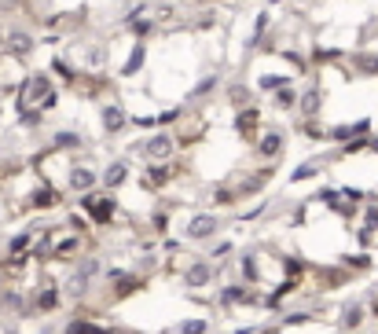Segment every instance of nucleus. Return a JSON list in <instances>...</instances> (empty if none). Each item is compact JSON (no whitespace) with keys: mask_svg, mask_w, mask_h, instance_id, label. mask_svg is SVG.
I'll list each match as a JSON object with an SVG mask.
<instances>
[{"mask_svg":"<svg viewBox=\"0 0 378 334\" xmlns=\"http://www.w3.org/2000/svg\"><path fill=\"white\" fill-rule=\"evenodd\" d=\"M59 305H63V287L59 283L41 279L30 290V316H51V312H59Z\"/></svg>","mask_w":378,"mask_h":334,"instance_id":"nucleus-1","label":"nucleus"},{"mask_svg":"<svg viewBox=\"0 0 378 334\" xmlns=\"http://www.w3.org/2000/svg\"><path fill=\"white\" fill-rule=\"evenodd\" d=\"M81 210L92 217V224L107 228V224H114V210H118V199H114V195H96V191H88V195H81Z\"/></svg>","mask_w":378,"mask_h":334,"instance_id":"nucleus-2","label":"nucleus"},{"mask_svg":"<svg viewBox=\"0 0 378 334\" xmlns=\"http://www.w3.org/2000/svg\"><path fill=\"white\" fill-rule=\"evenodd\" d=\"M188 290H202V287H213L217 283V265L206 261V257H195V261L184 268V276H180Z\"/></svg>","mask_w":378,"mask_h":334,"instance_id":"nucleus-3","label":"nucleus"},{"mask_svg":"<svg viewBox=\"0 0 378 334\" xmlns=\"http://www.w3.org/2000/svg\"><path fill=\"white\" fill-rule=\"evenodd\" d=\"M217 301H220V308H239V305H257L261 298H257V290L254 287H246V283H224V287L217 290ZM265 305V301H261Z\"/></svg>","mask_w":378,"mask_h":334,"instance_id":"nucleus-4","label":"nucleus"},{"mask_svg":"<svg viewBox=\"0 0 378 334\" xmlns=\"http://www.w3.org/2000/svg\"><path fill=\"white\" fill-rule=\"evenodd\" d=\"M173 151H176L173 133H154V136L143 140V154H147V162H154V165H165L169 158H173Z\"/></svg>","mask_w":378,"mask_h":334,"instance_id":"nucleus-5","label":"nucleus"},{"mask_svg":"<svg viewBox=\"0 0 378 334\" xmlns=\"http://www.w3.org/2000/svg\"><path fill=\"white\" fill-rule=\"evenodd\" d=\"M217 231H220L217 213H195L191 221H188V228H184V235H188L191 242H210Z\"/></svg>","mask_w":378,"mask_h":334,"instance_id":"nucleus-6","label":"nucleus"},{"mask_svg":"<svg viewBox=\"0 0 378 334\" xmlns=\"http://www.w3.org/2000/svg\"><path fill=\"white\" fill-rule=\"evenodd\" d=\"M96 184H99V173L92 169V165H70V169H67V187L77 191V195L96 191Z\"/></svg>","mask_w":378,"mask_h":334,"instance_id":"nucleus-7","label":"nucleus"},{"mask_svg":"<svg viewBox=\"0 0 378 334\" xmlns=\"http://www.w3.org/2000/svg\"><path fill=\"white\" fill-rule=\"evenodd\" d=\"M99 122H103V133L107 136H122V128L129 125V110L122 107V103H103Z\"/></svg>","mask_w":378,"mask_h":334,"instance_id":"nucleus-8","label":"nucleus"},{"mask_svg":"<svg viewBox=\"0 0 378 334\" xmlns=\"http://www.w3.org/2000/svg\"><path fill=\"white\" fill-rule=\"evenodd\" d=\"M4 51H8L11 59H26V56H33V51H37L33 33H26V30H8V33H4Z\"/></svg>","mask_w":378,"mask_h":334,"instance_id":"nucleus-9","label":"nucleus"},{"mask_svg":"<svg viewBox=\"0 0 378 334\" xmlns=\"http://www.w3.org/2000/svg\"><path fill=\"white\" fill-rule=\"evenodd\" d=\"M371 319V312H368V301H349L345 308H342V316H338V327H342L345 334H356L363 324Z\"/></svg>","mask_w":378,"mask_h":334,"instance_id":"nucleus-10","label":"nucleus"},{"mask_svg":"<svg viewBox=\"0 0 378 334\" xmlns=\"http://www.w3.org/2000/svg\"><path fill=\"white\" fill-rule=\"evenodd\" d=\"M236 133L243 136V140H257L265 128H261V110L257 107H239V114H236Z\"/></svg>","mask_w":378,"mask_h":334,"instance_id":"nucleus-11","label":"nucleus"},{"mask_svg":"<svg viewBox=\"0 0 378 334\" xmlns=\"http://www.w3.org/2000/svg\"><path fill=\"white\" fill-rule=\"evenodd\" d=\"M283 128H265V133L257 136V154L261 158H279L283 154Z\"/></svg>","mask_w":378,"mask_h":334,"instance_id":"nucleus-12","label":"nucleus"},{"mask_svg":"<svg viewBox=\"0 0 378 334\" xmlns=\"http://www.w3.org/2000/svg\"><path fill=\"white\" fill-rule=\"evenodd\" d=\"M173 176H176V169H173V165H154V162H151L147 169L140 173V184L154 191V187H162V184H169V180H173Z\"/></svg>","mask_w":378,"mask_h":334,"instance_id":"nucleus-13","label":"nucleus"},{"mask_svg":"<svg viewBox=\"0 0 378 334\" xmlns=\"http://www.w3.org/2000/svg\"><path fill=\"white\" fill-rule=\"evenodd\" d=\"M297 110H302V118H316L323 110V92L320 88H305V92H297Z\"/></svg>","mask_w":378,"mask_h":334,"instance_id":"nucleus-14","label":"nucleus"},{"mask_svg":"<svg viewBox=\"0 0 378 334\" xmlns=\"http://www.w3.org/2000/svg\"><path fill=\"white\" fill-rule=\"evenodd\" d=\"M81 247H85L81 235H63V239H51V257H56V261H63V257H67V261H70V257L81 253Z\"/></svg>","mask_w":378,"mask_h":334,"instance_id":"nucleus-15","label":"nucleus"},{"mask_svg":"<svg viewBox=\"0 0 378 334\" xmlns=\"http://www.w3.org/2000/svg\"><path fill=\"white\" fill-rule=\"evenodd\" d=\"M125 180H129V162H125V158L110 162L107 169H103V187H107V191H118Z\"/></svg>","mask_w":378,"mask_h":334,"instance_id":"nucleus-16","label":"nucleus"},{"mask_svg":"<svg viewBox=\"0 0 378 334\" xmlns=\"http://www.w3.org/2000/svg\"><path fill=\"white\" fill-rule=\"evenodd\" d=\"M239 283H246V287H257V283H261L257 253H239Z\"/></svg>","mask_w":378,"mask_h":334,"instance_id":"nucleus-17","label":"nucleus"},{"mask_svg":"<svg viewBox=\"0 0 378 334\" xmlns=\"http://www.w3.org/2000/svg\"><path fill=\"white\" fill-rule=\"evenodd\" d=\"M103 272V261H99V257L96 253H85L81 257V261H77V268H74V276L70 279H81V283H92L96 276Z\"/></svg>","mask_w":378,"mask_h":334,"instance_id":"nucleus-18","label":"nucleus"},{"mask_svg":"<svg viewBox=\"0 0 378 334\" xmlns=\"http://www.w3.org/2000/svg\"><path fill=\"white\" fill-rule=\"evenodd\" d=\"M59 202H63V191H56V187L30 191V210H51V206H59Z\"/></svg>","mask_w":378,"mask_h":334,"instance_id":"nucleus-19","label":"nucleus"},{"mask_svg":"<svg viewBox=\"0 0 378 334\" xmlns=\"http://www.w3.org/2000/svg\"><path fill=\"white\" fill-rule=\"evenodd\" d=\"M353 70L360 74V77H378V51H356L353 56Z\"/></svg>","mask_w":378,"mask_h":334,"instance_id":"nucleus-20","label":"nucleus"},{"mask_svg":"<svg viewBox=\"0 0 378 334\" xmlns=\"http://www.w3.org/2000/svg\"><path fill=\"white\" fill-rule=\"evenodd\" d=\"M143 59H147V44L136 41V44H133V51H129V62L122 67V77H136V74H140V67H143Z\"/></svg>","mask_w":378,"mask_h":334,"instance_id":"nucleus-21","label":"nucleus"},{"mask_svg":"<svg viewBox=\"0 0 378 334\" xmlns=\"http://www.w3.org/2000/svg\"><path fill=\"white\" fill-rule=\"evenodd\" d=\"M51 144H56V151H77V147H85V140H81V133H74V128H59Z\"/></svg>","mask_w":378,"mask_h":334,"instance_id":"nucleus-22","label":"nucleus"},{"mask_svg":"<svg viewBox=\"0 0 378 334\" xmlns=\"http://www.w3.org/2000/svg\"><path fill=\"white\" fill-rule=\"evenodd\" d=\"M257 88L261 92H283V88H290V74H261Z\"/></svg>","mask_w":378,"mask_h":334,"instance_id":"nucleus-23","label":"nucleus"},{"mask_svg":"<svg viewBox=\"0 0 378 334\" xmlns=\"http://www.w3.org/2000/svg\"><path fill=\"white\" fill-rule=\"evenodd\" d=\"M173 334H213V331H210V319L206 316H191V319H180Z\"/></svg>","mask_w":378,"mask_h":334,"instance_id":"nucleus-24","label":"nucleus"},{"mask_svg":"<svg viewBox=\"0 0 378 334\" xmlns=\"http://www.w3.org/2000/svg\"><path fill=\"white\" fill-rule=\"evenodd\" d=\"M342 268H349V272H368V268H375V257L371 253H345L342 257Z\"/></svg>","mask_w":378,"mask_h":334,"instance_id":"nucleus-25","label":"nucleus"},{"mask_svg":"<svg viewBox=\"0 0 378 334\" xmlns=\"http://www.w3.org/2000/svg\"><path fill=\"white\" fill-rule=\"evenodd\" d=\"M231 250H236V242H231V239H220V242H213V247L206 250V261H213V265H217V261H224Z\"/></svg>","mask_w":378,"mask_h":334,"instance_id":"nucleus-26","label":"nucleus"},{"mask_svg":"<svg viewBox=\"0 0 378 334\" xmlns=\"http://www.w3.org/2000/svg\"><path fill=\"white\" fill-rule=\"evenodd\" d=\"M107 62V48L103 44H88L85 48V67H103Z\"/></svg>","mask_w":378,"mask_h":334,"instance_id":"nucleus-27","label":"nucleus"},{"mask_svg":"<svg viewBox=\"0 0 378 334\" xmlns=\"http://www.w3.org/2000/svg\"><path fill=\"white\" fill-rule=\"evenodd\" d=\"M51 74H59V77H63V81H67V85H74V81H77V74H74V67H70V62H63L59 56L51 59Z\"/></svg>","mask_w":378,"mask_h":334,"instance_id":"nucleus-28","label":"nucleus"},{"mask_svg":"<svg viewBox=\"0 0 378 334\" xmlns=\"http://www.w3.org/2000/svg\"><path fill=\"white\" fill-rule=\"evenodd\" d=\"M312 319H316V312H286L279 327H305V324H312Z\"/></svg>","mask_w":378,"mask_h":334,"instance_id":"nucleus-29","label":"nucleus"},{"mask_svg":"<svg viewBox=\"0 0 378 334\" xmlns=\"http://www.w3.org/2000/svg\"><path fill=\"white\" fill-rule=\"evenodd\" d=\"M312 176H320V165H316V162H305V165H297V169L290 173L294 184H302V180H312Z\"/></svg>","mask_w":378,"mask_h":334,"instance_id":"nucleus-30","label":"nucleus"},{"mask_svg":"<svg viewBox=\"0 0 378 334\" xmlns=\"http://www.w3.org/2000/svg\"><path fill=\"white\" fill-rule=\"evenodd\" d=\"M217 85H220V77H217V74H206L202 81H199V85L191 88V96H206V92H213Z\"/></svg>","mask_w":378,"mask_h":334,"instance_id":"nucleus-31","label":"nucleus"},{"mask_svg":"<svg viewBox=\"0 0 378 334\" xmlns=\"http://www.w3.org/2000/svg\"><path fill=\"white\" fill-rule=\"evenodd\" d=\"M129 30H133L140 41H143V37H151V33H154V19H136V22H129Z\"/></svg>","mask_w":378,"mask_h":334,"instance_id":"nucleus-32","label":"nucleus"},{"mask_svg":"<svg viewBox=\"0 0 378 334\" xmlns=\"http://www.w3.org/2000/svg\"><path fill=\"white\" fill-rule=\"evenodd\" d=\"M360 231H368V235L378 231V206H368V210H363V228Z\"/></svg>","mask_w":378,"mask_h":334,"instance_id":"nucleus-33","label":"nucleus"},{"mask_svg":"<svg viewBox=\"0 0 378 334\" xmlns=\"http://www.w3.org/2000/svg\"><path fill=\"white\" fill-rule=\"evenodd\" d=\"M294 103H297V92H294V85H290V88H283V92H276V107H279V110H290Z\"/></svg>","mask_w":378,"mask_h":334,"instance_id":"nucleus-34","label":"nucleus"},{"mask_svg":"<svg viewBox=\"0 0 378 334\" xmlns=\"http://www.w3.org/2000/svg\"><path fill=\"white\" fill-rule=\"evenodd\" d=\"M228 96H231V103H246V107H250V99H254V92H250L246 85H231Z\"/></svg>","mask_w":378,"mask_h":334,"instance_id":"nucleus-35","label":"nucleus"},{"mask_svg":"<svg viewBox=\"0 0 378 334\" xmlns=\"http://www.w3.org/2000/svg\"><path fill=\"white\" fill-rule=\"evenodd\" d=\"M70 231H74V235H81V231H88V221H85L81 213H70Z\"/></svg>","mask_w":378,"mask_h":334,"instance_id":"nucleus-36","label":"nucleus"},{"mask_svg":"<svg viewBox=\"0 0 378 334\" xmlns=\"http://www.w3.org/2000/svg\"><path fill=\"white\" fill-rule=\"evenodd\" d=\"M151 224H154V231L162 235V231L169 228V217H165V213H154V217H151Z\"/></svg>","mask_w":378,"mask_h":334,"instance_id":"nucleus-37","label":"nucleus"},{"mask_svg":"<svg viewBox=\"0 0 378 334\" xmlns=\"http://www.w3.org/2000/svg\"><path fill=\"white\" fill-rule=\"evenodd\" d=\"M368 312H371V319H378V290L368 298Z\"/></svg>","mask_w":378,"mask_h":334,"instance_id":"nucleus-38","label":"nucleus"},{"mask_svg":"<svg viewBox=\"0 0 378 334\" xmlns=\"http://www.w3.org/2000/svg\"><path fill=\"white\" fill-rule=\"evenodd\" d=\"M257 334H283V327L279 324H272V327L265 324V327H257Z\"/></svg>","mask_w":378,"mask_h":334,"instance_id":"nucleus-39","label":"nucleus"},{"mask_svg":"<svg viewBox=\"0 0 378 334\" xmlns=\"http://www.w3.org/2000/svg\"><path fill=\"white\" fill-rule=\"evenodd\" d=\"M180 250V239H165V253H176Z\"/></svg>","mask_w":378,"mask_h":334,"instance_id":"nucleus-40","label":"nucleus"},{"mask_svg":"<svg viewBox=\"0 0 378 334\" xmlns=\"http://www.w3.org/2000/svg\"><path fill=\"white\" fill-rule=\"evenodd\" d=\"M371 154H378V136H371V147H368Z\"/></svg>","mask_w":378,"mask_h":334,"instance_id":"nucleus-41","label":"nucleus"}]
</instances>
